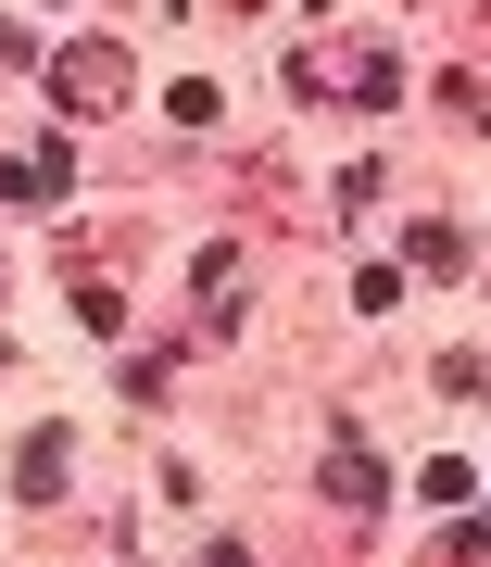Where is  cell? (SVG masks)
Instances as JSON below:
<instances>
[{
    "label": "cell",
    "mask_w": 491,
    "mask_h": 567,
    "mask_svg": "<svg viewBox=\"0 0 491 567\" xmlns=\"http://www.w3.org/2000/svg\"><path fill=\"white\" fill-rule=\"evenodd\" d=\"M51 102H76V114L126 102V51H102V39H88V51H63V63H51Z\"/></svg>",
    "instance_id": "1"
},
{
    "label": "cell",
    "mask_w": 491,
    "mask_h": 567,
    "mask_svg": "<svg viewBox=\"0 0 491 567\" xmlns=\"http://www.w3.org/2000/svg\"><path fill=\"white\" fill-rule=\"evenodd\" d=\"M63 466H76V454H63V429H25V466H13L25 505H63Z\"/></svg>",
    "instance_id": "2"
},
{
    "label": "cell",
    "mask_w": 491,
    "mask_h": 567,
    "mask_svg": "<svg viewBox=\"0 0 491 567\" xmlns=\"http://www.w3.org/2000/svg\"><path fill=\"white\" fill-rule=\"evenodd\" d=\"M327 492H341V505H378V454L341 442V454H327Z\"/></svg>",
    "instance_id": "3"
},
{
    "label": "cell",
    "mask_w": 491,
    "mask_h": 567,
    "mask_svg": "<svg viewBox=\"0 0 491 567\" xmlns=\"http://www.w3.org/2000/svg\"><path fill=\"white\" fill-rule=\"evenodd\" d=\"M202 567H252V555H240V543H215V555H202Z\"/></svg>",
    "instance_id": "4"
}]
</instances>
